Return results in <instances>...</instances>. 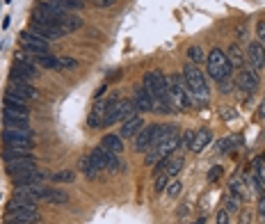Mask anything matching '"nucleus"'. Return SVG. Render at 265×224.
Listing matches in <instances>:
<instances>
[{
    "mask_svg": "<svg viewBox=\"0 0 265 224\" xmlns=\"http://www.w3.org/2000/svg\"><path fill=\"white\" fill-rule=\"evenodd\" d=\"M183 78H185V85H187V92L192 94V99H194V103H206L208 101V83H206V76L202 73V71L196 69L192 62H187L185 66H183Z\"/></svg>",
    "mask_w": 265,
    "mask_h": 224,
    "instance_id": "f257e3e1",
    "label": "nucleus"
},
{
    "mask_svg": "<svg viewBox=\"0 0 265 224\" xmlns=\"http://www.w3.org/2000/svg\"><path fill=\"white\" fill-rule=\"evenodd\" d=\"M208 64V76L217 83H224V80H231V73H233V66L229 62V55L222 48H213L206 57Z\"/></svg>",
    "mask_w": 265,
    "mask_h": 224,
    "instance_id": "f03ea898",
    "label": "nucleus"
},
{
    "mask_svg": "<svg viewBox=\"0 0 265 224\" xmlns=\"http://www.w3.org/2000/svg\"><path fill=\"white\" fill-rule=\"evenodd\" d=\"M178 144H181V137H178V133L174 130V133H169L167 137L162 139V142H158V144H153L151 149L147 151V158H144V165L147 167H156L160 160L169 158V156L174 154V151L178 149Z\"/></svg>",
    "mask_w": 265,
    "mask_h": 224,
    "instance_id": "7ed1b4c3",
    "label": "nucleus"
},
{
    "mask_svg": "<svg viewBox=\"0 0 265 224\" xmlns=\"http://www.w3.org/2000/svg\"><path fill=\"white\" fill-rule=\"evenodd\" d=\"M169 80V99H172V108L174 110H187L194 105V99L192 94L187 92V85H185V78L181 76H172Z\"/></svg>",
    "mask_w": 265,
    "mask_h": 224,
    "instance_id": "20e7f679",
    "label": "nucleus"
},
{
    "mask_svg": "<svg viewBox=\"0 0 265 224\" xmlns=\"http://www.w3.org/2000/svg\"><path fill=\"white\" fill-rule=\"evenodd\" d=\"M142 87L153 96V99H160V96H167L169 80H167V76L162 73V71L156 69V71H149V73H144Z\"/></svg>",
    "mask_w": 265,
    "mask_h": 224,
    "instance_id": "39448f33",
    "label": "nucleus"
},
{
    "mask_svg": "<svg viewBox=\"0 0 265 224\" xmlns=\"http://www.w3.org/2000/svg\"><path fill=\"white\" fill-rule=\"evenodd\" d=\"M89 158H92L94 167H96L98 172H101V170H105V172H117L119 167H121V165H119L117 154H110V151H105L103 146H96V149H92Z\"/></svg>",
    "mask_w": 265,
    "mask_h": 224,
    "instance_id": "423d86ee",
    "label": "nucleus"
},
{
    "mask_svg": "<svg viewBox=\"0 0 265 224\" xmlns=\"http://www.w3.org/2000/svg\"><path fill=\"white\" fill-rule=\"evenodd\" d=\"M21 46H23V53L28 55H44L50 50V41H46L44 37L35 35V32H21Z\"/></svg>",
    "mask_w": 265,
    "mask_h": 224,
    "instance_id": "0eeeda50",
    "label": "nucleus"
},
{
    "mask_svg": "<svg viewBox=\"0 0 265 224\" xmlns=\"http://www.w3.org/2000/svg\"><path fill=\"white\" fill-rule=\"evenodd\" d=\"M7 149L3 151V160H14L19 156H32L35 149V139H5Z\"/></svg>",
    "mask_w": 265,
    "mask_h": 224,
    "instance_id": "6e6552de",
    "label": "nucleus"
},
{
    "mask_svg": "<svg viewBox=\"0 0 265 224\" xmlns=\"http://www.w3.org/2000/svg\"><path fill=\"white\" fill-rule=\"evenodd\" d=\"M37 76V66L32 64V62L28 60H21V57H16L14 66L10 69V80L12 83H32Z\"/></svg>",
    "mask_w": 265,
    "mask_h": 224,
    "instance_id": "1a4fd4ad",
    "label": "nucleus"
},
{
    "mask_svg": "<svg viewBox=\"0 0 265 224\" xmlns=\"http://www.w3.org/2000/svg\"><path fill=\"white\" fill-rule=\"evenodd\" d=\"M156 133H158V124L153 126H144L138 135H135V142H132V149L138 154H147L153 144H156Z\"/></svg>",
    "mask_w": 265,
    "mask_h": 224,
    "instance_id": "9d476101",
    "label": "nucleus"
},
{
    "mask_svg": "<svg viewBox=\"0 0 265 224\" xmlns=\"http://www.w3.org/2000/svg\"><path fill=\"white\" fill-rule=\"evenodd\" d=\"M5 170H7V174L14 179V176H19V174L37 170V160H35V156H19V158H14V160H7Z\"/></svg>",
    "mask_w": 265,
    "mask_h": 224,
    "instance_id": "9b49d317",
    "label": "nucleus"
},
{
    "mask_svg": "<svg viewBox=\"0 0 265 224\" xmlns=\"http://www.w3.org/2000/svg\"><path fill=\"white\" fill-rule=\"evenodd\" d=\"M236 85H238V90L245 92V94H254V92L258 90V76H256L254 69L242 66L240 73H238V78H236Z\"/></svg>",
    "mask_w": 265,
    "mask_h": 224,
    "instance_id": "f8f14e48",
    "label": "nucleus"
},
{
    "mask_svg": "<svg viewBox=\"0 0 265 224\" xmlns=\"http://www.w3.org/2000/svg\"><path fill=\"white\" fill-rule=\"evenodd\" d=\"M7 96H14V99H21L28 103V101L37 99V90L32 87V83H10Z\"/></svg>",
    "mask_w": 265,
    "mask_h": 224,
    "instance_id": "ddd939ff",
    "label": "nucleus"
},
{
    "mask_svg": "<svg viewBox=\"0 0 265 224\" xmlns=\"http://www.w3.org/2000/svg\"><path fill=\"white\" fill-rule=\"evenodd\" d=\"M105 110H108V101L96 99V103H94L92 112H89V117H87V126H89V128H101V126H103Z\"/></svg>",
    "mask_w": 265,
    "mask_h": 224,
    "instance_id": "4468645a",
    "label": "nucleus"
},
{
    "mask_svg": "<svg viewBox=\"0 0 265 224\" xmlns=\"http://www.w3.org/2000/svg\"><path fill=\"white\" fill-rule=\"evenodd\" d=\"M247 57H249V64L254 71L263 69L265 66V48L260 41H251L249 48H247Z\"/></svg>",
    "mask_w": 265,
    "mask_h": 224,
    "instance_id": "2eb2a0df",
    "label": "nucleus"
},
{
    "mask_svg": "<svg viewBox=\"0 0 265 224\" xmlns=\"http://www.w3.org/2000/svg\"><path fill=\"white\" fill-rule=\"evenodd\" d=\"M144 126H147V124H144L142 117H138V115L130 117V119L123 121L121 130H119V137H121V139H130V137H135V135H138L140 130L144 128Z\"/></svg>",
    "mask_w": 265,
    "mask_h": 224,
    "instance_id": "dca6fc26",
    "label": "nucleus"
},
{
    "mask_svg": "<svg viewBox=\"0 0 265 224\" xmlns=\"http://www.w3.org/2000/svg\"><path fill=\"white\" fill-rule=\"evenodd\" d=\"M132 103H135V110L138 112H151L153 110V96L149 94L144 87L132 92Z\"/></svg>",
    "mask_w": 265,
    "mask_h": 224,
    "instance_id": "f3484780",
    "label": "nucleus"
},
{
    "mask_svg": "<svg viewBox=\"0 0 265 224\" xmlns=\"http://www.w3.org/2000/svg\"><path fill=\"white\" fill-rule=\"evenodd\" d=\"M35 130L30 126H5L3 130V139H32Z\"/></svg>",
    "mask_w": 265,
    "mask_h": 224,
    "instance_id": "a211bd4d",
    "label": "nucleus"
},
{
    "mask_svg": "<svg viewBox=\"0 0 265 224\" xmlns=\"http://www.w3.org/2000/svg\"><path fill=\"white\" fill-rule=\"evenodd\" d=\"M211 139H213V133L208 128H199L194 130V137H192V146L190 151H194V154H202L204 149H206L208 144H211Z\"/></svg>",
    "mask_w": 265,
    "mask_h": 224,
    "instance_id": "6ab92c4d",
    "label": "nucleus"
},
{
    "mask_svg": "<svg viewBox=\"0 0 265 224\" xmlns=\"http://www.w3.org/2000/svg\"><path fill=\"white\" fill-rule=\"evenodd\" d=\"M39 201H48V204H67V201H69V194L64 192V190L48 188V185H44Z\"/></svg>",
    "mask_w": 265,
    "mask_h": 224,
    "instance_id": "aec40b11",
    "label": "nucleus"
},
{
    "mask_svg": "<svg viewBox=\"0 0 265 224\" xmlns=\"http://www.w3.org/2000/svg\"><path fill=\"white\" fill-rule=\"evenodd\" d=\"M44 181H46V174L39 170H32V172L14 176V185H41Z\"/></svg>",
    "mask_w": 265,
    "mask_h": 224,
    "instance_id": "412c9836",
    "label": "nucleus"
},
{
    "mask_svg": "<svg viewBox=\"0 0 265 224\" xmlns=\"http://www.w3.org/2000/svg\"><path fill=\"white\" fill-rule=\"evenodd\" d=\"M101 146H103L105 151H110V154H121L123 151V142L119 135H105L103 139H101Z\"/></svg>",
    "mask_w": 265,
    "mask_h": 224,
    "instance_id": "4be33fe9",
    "label": "nucleus"
},
{
    "mask_svg": "<svg viewBox=\"0 0 265 224\" xmlns=\"http://www.w3.org/2000/svg\"><path fill=\"white\" fill-rule=\"evenodd\" d=\"M78 69V60H74V57H67V55H62V57H55V71H74Z\"/></svg>",
    "mask_w": 265,
    "mask_h": 224,
    "instance_id": "5701e85b",
    "label": "nucleus"
},
{
    "mask_svg": "<svg viewBox=\"0 0 265 224\" xmlns=\"http://www.w3.org/2000/svg\"><path fill=\"white\" fill-rule=\"evenodd\" d=\"M187 57H190L192 64H199V62L206 60V53H204L202 46H190V48H187Z\"/></svg>",
    "mask_w": 265,
    "mask_h": 224,
    "instance_id": "b1692460",
    "label": "nucleus"
},
{
    "mask_svg": "<svg viewBox=\"0 0 265 224\" xmlns=\"http://www.w3.org/2000/svg\"><path fill=\"white\" fill-rule=\"evenodd\" d=\"M240 142H242V137H238V135H229V137H224L220 144H217V151H222V154H224V151H229L231 146L240 144Z\"/></svg>",
    "mask_w": 265,
    "mask_h": 224,
    "instance_id": "393cba45",
    "label": "nucleus"
},
{
    "mask_svg": "<svg viewBox=\"0 0 265 224\" xmlns=\"http://www.w3.org/2000/svg\"><path fill=\"white\" fill-rule=\"evenodd\" d=\"M226 55H229V62H231V66H240V69H242V53H240V48H238L236 44L231 46V50H229V53H226Z\"/></svg>",
    "mask_w": 265,
    "mask_h": 224,
    "instance_id": "a878e982",
    "label": "nucleus"
},
{
    "mask_svg": "<svg viewBox=\"0 0 265 224\" xmlns=\"http://www.w3.org/2000/svg\"><path fill=\"white\" fill-rule=\"evenodd\" d=\"M183 192V183L178 179H172L169 181V185H167V194H169V199H176L178 194Z\"/></svg>",
    "mask_w": 265,
    "mask_h": 224,
    "instance_id": "bb28decb",
    "label": "nucleus"
},
{
    "mask_svg": "<svg viewBox=\"0 0 265 224\" xmlns=\"http://www.w3.org/2000/svg\"><path fill=\"white\" fill-rule=\"evenodd\" d=\"M224 210L231 213V210H240V199H238L236 194H229L224 199Z\"/></svg>",
    "mask_w": 265,
    "mask_h": 224,
    "instance_id": "cd10ccee",
    "label": "nucleus"
},
{
    "mask_svg": "<svg viewBox=\"0 0 265 224\" xmlns=\"http://www.w3.org/2000/svg\"><path fill=\"white\" fill-rule=\"evenodd\" d=\"M5 108H16V110H30L28 103L21 99H14V96H5Z\"/></svg>",
    "mask_w": 265,
    "mask_h": 224,
    "instance_id": "c85d7f7f",
    "label": "nucleus"
},
{
    "mask_svg": "<svg viewBox=\"0 0 265 224\" xmlns=\"http://www.w3.org/2000/svg\"><path fill=\"white\" fill-rule=\"evenodd\" d=\"M169 176L165 174V172H162V174H158L156 176V192H165V190H167V185H169Z\"/></svg>",
    "mask_w": 265,
    "mask_h": 224,
    "instance_id": "c756f323",
    "label": "nucleus"
},
{
    "mask_svg": "<svg viewBox=\"0 0 265 224\" xmlns=\"http://www.w3.org/2000/svg\"><path fill=\"white\" fill-rule=\"evenodd\" d=\"M53 181L55 183H71L74 181V172H57V174H53Z\"/></svg>",
    "mask_w": 265,
    "mask_h": 224,
    "instance_id": "7c9ffc66",
    "label": "nucleus"
},
{
    "mask_svg": "<svg viewBox=\"0 0 265 224\" xmlns=\"http://www.w3.org/2000/svg\"><path fill=\"white\" fill-rule=\"evenodd\" d=\"M192 137H194V130H185L181 137V144H178V149H190L192 146Z\"/></svg>",
    "mask_w": 265,
    "mask_h": 224,
    "instance_id": "2f4dec72",
    "label": "nucleus"
},
{
    "mask_svg": "<svg viewBox=\"0 0 265 224\" xmlns=\"http://www.w3.org/2000/svg\"><path fill=\"white\" fill-rule=\"evenodd\" d=\"M231 194H236L238 199H242L245 197V185H240V181H233L231 183Z\"/></svg>",
    "mask_w": 265,
    "mask_h": 224,
    "instance_id": "473e14b6",
    "label": "nucleus"
},
{
    "mask_svg": "<svg viewBox=\"0 0 265 224\" xmlns=\"http://www.w3.org/2000/svg\"><path fill=\"white\" fill-rule=\"evenodd\" d=\"M256 32H258V39L265 48V21H258V23H256Z\"/></svg>",
    "mask_w": 265,
    "mask_h": 224,
    "instance_id": "72a5a7b5",
    "label": "nucleus"
},
{
    "mask_svg": "<svg viewBox=\"0 0 265 224\" xmlns=\"http://www.w3.org/2000/svg\"><path fill=\"white\" fill-rule=\"evenodd\" d=\"M117 0H94V7H98V10H105V7H112Z\"/></svg>",
    "mask_w": 265,
    "mask_h": 224,
    "instance_id": "f704fd0d",
    "label": "nucleus"
},
{
    "mask_svg": "<svg viewBox=\"0 0 265 224\" xmlns=\"http://www.w3.org/2000/svg\"><path fill=\"white\" fill-rule=\"evenodd\" d=\"M240 224H251V210L249 208L240 210Z\"/></svg>",
    "mask_w": 265,
    "mask_h": 224,
    "instance_id": "c9c22d12",
    "label": "nucleus"
},
{
    "mask_svg": "<svg viewBox=\"0 0 265 224\" xmlns=\"http://www.w3.org/2000/svg\"><path fill=\"white\" fill-rule=\"evenodd\" d=\"M220 174H222V167H217V165H215V167L208 172V181H211V183H213V181H217V179H220Z\"/></svg>",
    "mask_w": 265,
    "mask_h": 224,
    "instance_id": "e433bc0d",
    "label": "nucleus"
},
{
    "mask_svg": "<svg viewBox=\"0 0 265 224\" xmlns=\"http://www.w3.org/2000/svg\"><path fill=\"white\" fill-rule=\"evenodd\" d=\"M217 224H231V222H229V213H226L224 208L217 213Z\"/></svg>",
    "mask_w": 265,
    "mask_h": 224,
    "instance_id": "4c0bfd02",
    "label": "nucleus"
},
{
    "mask_svg": "<svg viewBox=\"0 0 265 224\" xmlns=\"http://www.w3.org/2000/svg\"><path fill=\"white\" fill-rule=\"evenodd\" d=\"M258 215H260V222L265 224V197L260 194V201H258Z\"/></svg>",
    "mask_w": 265,
    "mask_h": 224,
    "instance_id": "58836bf2",
    "label": "nucleus"
},
{
    "mask_svg": "<svg viewBox=\"0 0 265 224\" xmlns=\"http://www.w3.org/2000/svg\"><path fill=\"white\" fill-rule=\"evenodd\" d=\"M256 117L258 119H265V99L258 103V108H256Z\"/></svg>",
    "mask_w": 265,
    "mask_h": 224,
    "instance_id": "ea45409f",
    "label": "nucleus"
},
{
    "mask_svg": "<svg viewBox=\"0 0 265 224\" xmlns=\"http://www.w3.org/2000/svg\"><path fill=\"white\" fill-rule=\"evenodd\" d=\"M10 16H5V19H3V23H0V28H3V30H7V28H10Z\"/></svg>",
    "mask_w": 265,
    "mask_h": 224,
    "instance_id": "a19ab883",
    "label": "nucleus"
},
{
    "mask_svg": "<svg viewBox=\"0 0 265 224\" xmlns=\"http://www.w3.org/2000/svg\"><path fill=\"white\" fill-rule=\"evenodd\" d=\"M7 224H37V222H21V219H7Z\"/></svg>",
    "mask_w": 265,
    "mask_h": 224,
    "instance_id": "79ce46f5",
    "label": "nucleus"
},
{
    "mask_svg": "<svg viewBox=\"0 0 265 224\" xmlns=\"http://www.w3.org/2000/svg\"><path fill=\"white\" fill-rule=\"evenodd\" d=\"M204 222H206V219H196V222H194V224H204Z\"/></svg>",
    "mask_w": 265,
    "mask_h": 224,
    "instance_id": "37998d69",
    "label": "nucleus"
},
{
    "mask_svg": "<svg viewBox=\"0 0 265 224\" xmlns=\"http://www.w3.org/2000/svg\"><path fill=\"white\" fill-rule=\"evenodd\" d=\"M74 3H85V0H74Z\"/></svg>",
    "mask_w": 265,
    "mask_h": 224,
    "instance_id": "c03bdc74",
    "label": "nucleus"
}]
</instances>
